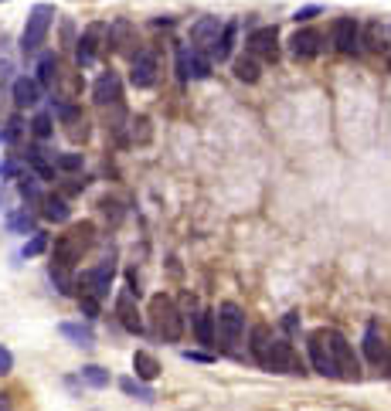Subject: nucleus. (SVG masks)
I'll return each mask as SVG.
<instances>
[{"label":"nucleus","instance_id":"obj_43","mask_svg":"<svg viewBox=\"0 0 391 411\" xmlns=\"http://www.w3.org/2000/svg\"><path fill=\"white\" fill-rule=\"evenodd\" d=\"M282 327L289 329V333H296V329H300V313H286V320H282Z\"/></svg>","mask_w":391,"mask_h":411},{"label":"nucleus","instance_id":"obj_14","mask_svg":"<svg viewBox=\"0 0 391 411\" xmlns=\"http://www.w3.org/2000/svg\"><path fill=\"white\" fill-rule=\"evenodd\" d=\"M334 44H337V51L354 55L357 44H361V24H357L354 17H340V21H334Z\"/></svg>","mask_w":391,"mask_h":411},{"label":"nucleus","instance_id":"obj_32","mask_svg":"<svg viewBox=\"0 0 391 411\" xmlns=\"http://www.w3.org/2000/svg\"><path fill=\"white\" fill-rule=\"evenodd\" d=\"M17 191H21V198H24L28 204H41V201H44V194H41V187H38V180H35V177H21Z\"/></svg>","mask_w":391,"mask_h":411},{"label":"nucleus","instance_id":"obj_26","mask_svg":"<svg viewBox=\"0 0 391 411\" xmlns=\"http://www.w3.org/2000/svg\"><path fill=\"white\" fill-rule=\"evenodd\" d=\"M48 276H51V283H55V289H58L62 296H75V292H78V283L72 279V269H65V265H55V262H51Z\"/></svg>","mask_w":391,"mask_h":411},{"label":"nucleus","instance_id":"obj_17","mask_svg":"<svg viewBox=\"0 0 391 411\" xmlns=\"http://www.w3.org/2000/svg\"><path fill=\"white\" fill-rule=\"evenodd\" d=\"M102 35H109V28L92 24V28L78 38V65H82V68H89V65L96 61V55H99V38H102Z\"/></svg>","mask_w":391,"mask_h":411},{"label":"nucleus","instance_id":"obj_34","mask_svg":"<svg viewBox=\"0 0 391 411\" xmlns=\"http://www.w3.org/2000/svg\"><path fill=\"white\" fill-rule=\"evenodd\" d=\"M44 248H48V235H41V231H35V235H31V242H28L24 248H21V255H24V258H35V255H41Z\"/></svg>","mask_w":391,"mask_h":411},{"label":"nucleus","instance_id":"obj_18","mask_svg":"<svg viewBox=\"0 0 391 411\" xmlns=\"http://www.w3.org/2000/svg\"><path fill=\"white\" fill-rule=\"evenodd\" d=\"M289 51L296 55V58H313V55H320L323 51V35L320 31H296L293 38H289Z\"/></svg>","mask_w":391,"mask_h":411},{"label":"nucleus","instance_id":"obj_11","mask_svg":"<svg viewBox=\"0 0 391 411\" xmlns=\"http://www.w3.org/2000/svg\"><path fill=\"white\" fill-rule=\"evenodd\" d=\"M55 113H58V120L65 123V133H69V140L72 143H85L89 140V120H85V113L78 109V106H55Z\"/></svg>","mask_w":391,"mask_h":411},{"label":"nucleus","instance_id":"obj_49","mask_svg":"<svg viewBox=\"0 0 391 411\" xmlns=\"http://www.w3.org/2000/svg\"><path fill=\"white\" fill-rule=\"evenodd\" d=\"M0 3H3V0H0Z\"/></svg>","mask_w":391,"mask_h":411},{"label":"nucleus","instance_id":"obj_37","mask_svg":"<svg viewBox=\"0 0 391 411\" xmlns=\"http://www.w3.org/2000/svg\"><path fill=\"white\" fill-rule=\"evenodd\" d=\"M21 133H24V123L14 116V120L7 123V129H3V140H7V143H17V140H21Z\"/></svg>","mask_w":391,"mask_h":411},{"label":"nucleus","instance_id":"obj_39","mask_svg":"<svg viewBox=\"0 0 391 411\" xmlns=\"http://www.w3.org/2000/svg\"><path fill=\"white\" fill-rule=\"evenodd\" d=\"M367 44H371L374 51L385 48V44H381V24H367Z\"/></svg>","mask_w":391,"mask_h":411},{"label":"nucleus","instance_id":"obj_42","mask_svg":"<svg viewBox=\"0 0 391 411\" xmlns=\"http://www.w3.org/2000/svg\"><path fill=\"white\" fill-rule=\"evenodd\" d=\"M17 170H21V166L14 164V160H7V164L0 166V177H3V180H10V177H17Z\"/></svg>","mask_w":391,"mask_h":411},{"label":"nucleus","instance_id":"obj_23","mask_svg":"<svg viewBox=\"0 0 391 411\" xmlns=\"http://www.w3.org/2000/svg\"><path fill=\"white\" fill-rule=\"evenodd\" d=\"M133 370H136V381H156L160 377V364H156V357L150 350H136L133 354Z\"/></svg>","mask_w":391,"mask_h":411},{"label":"nucleus","instance_id":"obj_24","mask_svg":"<svg viewBox=\"0 0 391 411\" xmlns=\"http://www.w3.org/2000/svg\"><path fill=\"white\" fill-rule=\"evenodd\" d=\"M41 214L48 218V221H55V224H62V221H69L72 218V207L65 198H58V194H44V201H41Z\"/></svg>","mask_w":391,"mask_h":411},{"label":"nucleus","instance_id":"obj_30","mask_svg":"<svg viewBox=\"0 0 391 411\" xmlns=\"http://www.w3.org/2000/svg\"><path fill=\"white\" fill-rule=\"evenodd\" d=\"M78 374H82V381H85L89 388H109V370L99 367V364H85Z\"/></svg>","mask_w":391,"mask_h":411},{"label":"nucleus","instance_id":"obj_47","mask_svg":"<svg viewBox=\"0 0 391 411\" xmlns=\"http://www.w3.org/2000/svg\"><path fill=\"white\" fill-rule=\"evenodd\" d=\"M0 99H3V85H0Z\"/></svg>","mask_w":391,"mask_h":411},{"label":"nucleus","instance_id":"obj_5","mask_svg":"<svg viewBox=\"0 0 391 411\" xmlns=\"http://www.w3.org/2000/svg\"><path fill=\"white\" fill-rule=\"evenodd\" d=\"M51 21H55V7H51V3H38V7H31L28 24H24V35H21V51H24V55L38 51L41 44H44L48 31H51Z\"/></svg>","mask_w":391,"mask_h":411},{"label":"nucleus","instance_id":"obj_46","mask_svg":"<svg viewBox=\"0 0 391 411\" xmlns=\"http://www.w3.org/2000/svg\"><path fill=\"white\" fill-rule=\"evenodd\" d=\"M7 204V187H3V184H0V207Z\"/></svg>","mask_w":391,"mask_h":411},{"label":"nucleus","instance_id":"obj_41","mask_svg":"<svg viewBox=\"0 0 391 411\" xmlns=\"http://www.w3.org/2000/svg\"><path fill=\"white\" fill-rule=\"evenodd\" d=\"M316 14H320V7L313 3V7H303V10H296V14H293V21H310V17H316Z\"/></svg>","mask_w":391,"mask_h":411},{"label":"nucleus","instance_id":"obj_45","mask_svg":"<svg viewBox=\"0 0 391 411\" xmlns=\"http://www.w3.org/2000/svg\"><path fill=\"white\" fill-rule=\"evenodd\" d=\"M7 398H10V394H0V411H10V405H7Z\"/></svg>","mask_w":391,"mask_h":411},{"label":"nucleus","instance_id":"obj_7","mask_svg":"<svg viewBox=\"0 0 391 411\" xmlns=\"http://www.w3.org/2000/svg\"><path fill=\"white\" fill-rule=\"evenodd\" d=\"M113 276H116V258H113V255H106V258H102L92 272H82V283H78V286H85L82 296H96V299L109 296Z\"/></svg>","mask_w":391,"mask_h":411},{"label":"nucleus","instance_id":"obj_40","mask_svg":"<svg viewBox=\"0 0 391 411\" xmlns=\"http://www.w3.org/2000/svg\"><path fill=\"white\" fill-rule=\"evenodd\" d=\"M14 370V357H10V350L7 347H0V377L3 374H10Z\"/></svg>","mask_w":391,"mask_h":411},{"label":"nucleus","instance_id":"obj_38","mask_svg":"<svg viewBox=\"0 0 391 411\" xmlns=\"http://www.w3.org/2000/svg\"><path fill=\"white\" fill-rule=\"evenodd\" d=\"M78 306H82V313H85V316H99V299H96V296H82V299H78Z\"/></svg>","mask_w":391,"mask_h":411},{"label":"nucleus","instance_id":"obj_48","mask_svg":"<svg viewBox=\"0 0 391 411\" xmlns=\"http://www.w3.org/2000/svg\"><path fill=\"white\" fill-rule=\"evenodd\" d=\"M0 140H3V129H0Z\"/></svg>","mask_w":391,"mask_h":411},{"label":"nucleus","instance_id":"obj_31","mask_svg":"<svg viewBox=\"0 0 391 411\" xmlns=\"http://www.w3.org/2000/svg\"><path fill=\"white\" fill-rule=\"evenodd\" d=\"M119 388H122L129 398H140V401H154V398H156L143 381H133V377H122V381H119Z\"/></svg>","mask_w":391,"mask_h":411},{"label":"nucleus","instance_id":"obj_16","mask_svg":"<svg viewBox=\"0 0 391 411\" xmlns=\"http://www.w3.org/2000/svg\"><path fill=\"white\" fill-rule=\"evenodd\" d=\"M156 79V58L154 51H140L136 58H133V68H129V82L133 88H150Z\"/></svg>","mask_w":391,"mask_h":411},{"label":"nucleus","instance_id":"obj_19","mask_svg":"<svg viewBox=\"0 0 391 411\" xmlns=\"http://www.w3.org/2000/svg\"><path fill=\"white\" fill-rule=\"evenodd\" d=\"M221 31H225V24H221L218 17H201L194 28H191V41H194L197 48H208V51H211V44L221 38Z\"/></svg>","mask_w":391,"mask_h":411},{"label":"nucleus","instance_id":"obj_15","mask_svg":"<svg viewBox=\"0 0 391 411\" xmlns=\"http://www.w3.org/2000/svg\"><path fill=\"white\" fill-rule=\"evenodd\" d=\"M92 99L99 106H122V82L116 72H106L99 82L92 85Z\"/></svg>","mask_w":391,"mask_h":411},{"label":"nucleus","instance_id":"obj_3","mask_svg":"<svg viewBox=\"0 0 391 411\" xmlns=\"http://www.w3.org/2000/svg\"><path fill=\"white\" fill-rule=\"evenodd\" d=\"M150 320H154V329L167 343H177L184 336V316L174 306V299L163 296V292H156L154 299H150Z\"/></svg>","mask_w":391,"mask_h":411},{"label":"nucleus","instance_id":"obj_4","mask_svg":"<svg viewBox=\"0 0 391 411\" xmlns=\"http://www.w3.org/2000/svg\"><path fill=\"white\" fill-rule=\"evenodd\" d=\"M307 350H310V364L316 374L323 377H337L340 381V370H337V357H334V340H330V329H313L307 336Z\"/></svg>","mask_w":391,"mask_h":411},{"label":"nucleus","instance_id":"obj_28","mask_svg":"<svg viewBox=\"0 0 391 411\" xmlns=\"http://www.w3.org/2000/svg\"><path fill=\"white\" fill-rule=\"evenodd\" d=\"M7 228L14 231V235H35V214L24 207V211H14V214H7Z\"/></svg>","mask_w":391,"mask_h":411},{"label":"nucleus","instance_id":"obj_2","mask_svg":"<svg viewBox=\"0 0 391 411\" xmlns=\"http://www.w3.org/2000/svg\"><path fill=\"white\" fill-rule=\"evenodd\" d=\"M92 242H96V224H92V221L72 224L65 235L55 238L51 262H55V265H65V269H75V262H82V255L92 248Z\"/></svg>","mask_w":391,"mask_h":411},{"label":"nucleus","instance_id":"obj_12","mask_svg":"<svg viewBox=\"0 0 391 411\" xmlns=\"http://www.w3.org/2000/svg\"><path fill=\"white\" fill-rule=\"evenodd\" d=\"M248 51L266 58V61H275L279 58V31L275 28H255L248 35Z\"/></svg>","mask_w":391,"mask_h":411},{"label":"nucleus","instance_id":"obj_29","mask_svg":"<svg viewBox=\"0 0 391 411\" xmlns=\"http://www.w3.org/2000/svg\"><path fill=\"white\" fill-rule=\"evenodd\" d=\"M215 323H218V316H215V313H201V316L194 320L197 340H201L204 347H215Z\"/></svg>","mask_w":391,"mask_h":411},{"label":"nucleus","instance_id":"obj_9","mask_svg":"<svg viewBox=\"0 0 391 411\" xmlns=\"http://www.w3.org/2000/svg\"><path fill=\"white\" fill-rule=\"evenodd\" d=\"M330 340H334V357H337L340 381H357V377H361V361H357L354 347L337 333V329H330Z\"/></svg>","mask_w":391,"mask_h":411},{"label":"nucleus","instance_id":"obj_36","mask_svg":"<svg viewBox=\"0 0 391 411\" xmlns=\"http://www.w3.org/2000/svg\"><path fill=\"white\" fill-rule=\"evenodd\" d=\"M133 140H140V143L150 140V120H147V116H136V120H133Z\"/></svg>","mask_w":391,"mask_h":411},{"label":"nucleus","instance_id":"obj_20","mask_svg":"<svg viewBox=\"0 0 391 411\" xmlns=\"http://www.w3.org/2000/svg\"><path fill=\"white\" fill-rule=\"evenodd\" d=\"M14 102H17V109H28V106H38L41 99V85L38 79H28V75H21L17 82H14Z\"/></svg>","mask_w":391,"mask_h":411},{"label":"nucleus","instance_id":"obj_35","mask_svg":"<svg viewBox=\"0 0 391 411\" xmlns=\"http://www.w3.org/2000/svg\"><path fill=\"white\" fill-rule=\"evenodd\" d=\"M55 166L65 173H75V170H82V153H62V157H55Z\"/></svg>","mask_w":391,"mask_h":411},{"label":"nucleus","instance_id":"obj_6","mask_svg":"<svg viewBox=\"0 0 391 411\" xmlns=\"http://www.w3.org/2000/svg\"><path fill=\"white\" fill-rule=\"evenodd\" d=\"M242 333H245V313H242V306L238 303H221L218 306V340H221V347L232 350L235 343L242 340Z\"/></svg>","mask_w":391,"mask_h":411},{"label":"nucleus","instance_id":"obj_1","mask_svg":"<svg viewBox=\"0 0 391 411\" xmlns=\"http://www.w3.org/2000/svg\"><path fill=\"white\" fill-rule=\"evenodd\" d=\"M248 347H252V357H255V364L262 370H273V374H307L303 361L293 350V343L282 340V336H273V329L266 323L252 327Z\"/></svg>","mask_w":391,"mask_h":411},{"label":"nucleus","instance_id":"obj_8","mask_svg":"<svg viewBox=\"0 0 391 411\" xmlns=\"http://www.w3.org/2000/svg\"><path fill=\"white\" fill-rule=\"evenodd\" d=\"M364 357L385 377H391V343L378 333V327H367V333H364Z\"/></svg>","mask_w":391,"mask_h":411},{"label":"nucleus","instance_id":"obj_13","mask_svg":"<svg viewBox=\"0 0 391 411\" xmlns=\"http://www.w3.org/2000/svg\"><path fill=\"white\" fill-rule=\"evenodd\" d=\"M136 299H140V296H136L133 289L119 292V299H116V316H119V323L129 329V333H143V320H140Z\"/></svg>","mask_w":391,"mask_h":411},{"label":"nucleus","instance_id":"obj_27","mask_svg":"<svg viewBox=\"0 0 391 411\" xmlns=\"http://www.w3.org/2000/svg\"><path fill=\"white\" fill-rule=\"evenodd\" d=\"M235 79H238V82H259V61H255V58H252V55H242V58H235Z\"/></svg>","mask_w":391,"mask_h":411},{"label":"nucleus","instance_id":"obj_22","mask_svg":"<svg viewBox=\"0 0 391 411\" xmlns=\"http://www.w3.org/2000/svg\"><path fill=\"white\" fill-rule=\"evenodd\" d=\"M58 79H62L58 58H55V55H44V58L38 61V85L41 88H48V92H55V88H58Z\"/></svg>","mask_w":391,"mask_h":411},{"label":"nucleus","instance_id":"obj_25","mask_svg":"<svg viewBox=\"0 0 391 411\" xmlns=\"http://www.w3.org/2000/svg\"><path fill=\"white\" fill-rule=\"evenodd\" d=\"M62 336L65 340H72L75 347H92L96 343V329L89 327V323H62Z\"/></svg>","mask_w":391,"mask_h":411},{"label":"nucleus","instance_id":"obj_33","mask_svg":"<svg viewBox=\"0 0 391 411\" xmlns=\"http://www.w3.org/2000/svg\"><path fill=\"white\" fill-rule=\"evenodd\" d=\"M31 133H35L38 140H48V136H51V113H38V116L31 120Z\"/></svg>","mask_w":391,"mask_h":411},{"label":"nucleus","instance_id":"obj_21","mask_svg":"<svg viewBox=\"0 0 391 411\" xmlns=\"http://www.w3.org/2000/svg\"><path fill=\"white\" fill-rule=\"evenodd\" d=\"M235 35H238V21H228L225 24V31H221V38L211 44V61H228L232 58V48H235Z\"/></svg>","mask_w":391,"mask_h":411},{"label":"nucleus","instance_id":"obj_10","mask_svg":"<svg viewBox=\"0 0 391 411\" xmlns=\"http://www.w3.org/2000/svg\"><path fill=\"white\" fill-rule=\"evenodd\" d=\"M106 44H113V51H116V55H129V58H136V55H140V51H136V28H133L126 17H119V21L109 24Z\"/></svg>","mask_w":391,"mask_h":411},{"label":"nucleus","instance_id":"obj_44","mask_svg":"<svg viewBox=\"0 0 391 411\" xmlns=\"http://www.w3.org/2000/svg\"><path fill=\"white\" fill-rule=\"evenodd\" d=\"M99 207H102V211H106V214H109L113 221H119V204H116V201H109V198H106V201H102Z\"/></svg>","mask_w":391,"mask_h":411}]
</instances>
